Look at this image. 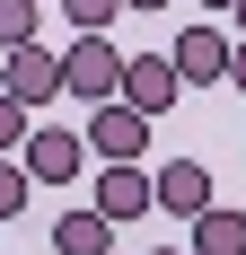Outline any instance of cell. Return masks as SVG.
I'll list each match as a JSON object with an SVG mask.
<instances>
[{"label":"cell","instance_id":"18","mask_svg":"<svg viewBox=\"0 0 246 255\" xmlns=\"http://www.w3.org/2000/svg\"><path fill=\"white\" fill-rule=\"evenodd\" d=\"M202 9H238V0H202Z\"/></svg>","mask_w":246,"mask_h":255},{"label":"cell","instance_id":"11","mask_svg":"<svg viewBox=\"0 0 246 255\" xmlns=\"http://www.w3.org/2000/svg\"><path fill=\"white\" fill-rule=\"evenodd\" d=\"M35 18H44V0H0V53L26 44V35H35Z\"/></svg>","mask_w":246,"mask_h":255},{"label":"cell","instance_id":"9","mask_svg":"<svg viewBox=\"0 0 246 255\" xmlns=\"http://www.w3.org/2000/svg\"><path fill=\"white\" fill-rule=\"evenodd\" d=\"M185 229H194V238H185L194 255H246V211H229V203H202Z\"/></svg>","mask_w":246,"mask_h":255},{"label":"cell","instance_id":"12","mask_svg":"<svg viewBox=\"0 0 246 255\" xmlns=\"http://www.w3.org/2000/svg\"><path fill=\"white\" fill-rule=\"evenodd\" d=\"M53 9H62V18H71L79 35H106V26H115V9H123V0H53Z\"/></svg>","mask_w":246,"mask_h":255},{"label":"cell","instance_id":"15","mask_svg":"<svg viewBox=\"0 0 246 255\" xmlns=\"http://www.w3.org/2000/svg\"><path fill=\"white\" fill-rule=\"evenodd\" d=\"M229 88H246V35L229 44Z\"/></svg>","mask_w":246,"mask_h":255},{"label":"cell","instance_id":"20","mask_svg":"<svg viewBox=\"0 0 246 255\" xmlns=\"http://www.w3.org/2000/svg\"><path fill=\"white\" fill-rule=\"evenodd\" d=\"M44 9H53V0H44Z\"/></svg>","mask_w":246,"mask_h":255},{"label":"cell","instance_id":"13","mask_svg":"<svg viewBox=\"0 0 246 255\" xmlns=\"http://www.w3.org/2000/svg\"><path fill=\"white\" fill-rule=\"evenodd\" d=\"M26 194H35V176H26L18 158H0V220H18V211H26Z\"/></svg>","mask_w":246,"mask_h":255},{"label":"cell","instance_id":"5","mask_svg":"<svg viewBox=\"0 0 246 255\" xmlns=\"http://www.w3.org/2000/svg\"><path fill=\"white\" fill-rule=\"evenodd\" d=\"M167 62H176V79H185V88H211V79H229V35H220L211 18H194V26L167 44Z\"/></svg>","mask_w":246,"mask_h":255},{"label":"cell","instance_id":"3","mask_svg":"<svg viewBox=\"0 0 246 255\" xmlns=\"http://www.w3.org/2000/svg\"><path fill=\"white\" fill-rule=\"evenodd\" d=\"M115 97L132 106V115H149V124H158V115L185 97V79H176L167 53H123V88H115Z\"/></svg>","mask_w":246,"mask_h":255},{"label":"cell","instance_id":"16","mask_svg":"<svg viewBox=\"0 0 246 255\" xmlns=\"http://www.w3.org/2000/svg\"><path fill=\"white\" fill-rule=\"evenodd\" d=\"M123 9H167V0H123Z\"/></svg>","mask_w":246,"mask_h":255},{"label":"cell","instance_id":"7","mask_svg":"<svg viewBox=\"0 0 246 255\" xmlns=\"http://www.w3.org/2000/svg\"><path fill=\"white\" fill-rule=\"evenodd\" d=\"M79 158H88V141H79V132H26V141H18V167H26L35 185H71Z\"/></svg>","mask_w":246,"mask_h":255},{"label":"cell","instance_id":"4","mask_svg":"<svg viewBox=\"0 0 246 255\" xmlns=\"http://www.w3.org/2000/svg\"><path fill=\"white\" fill-rule=\"evenodd\" d=\"M97 158H149V115H132L123 97H97V115H88V132H79Z\"/></svg>","mask_w":246,"mask_h":255},{"label":"cell","instance_id":"8","mask_svg":"<svg viewBox=\"0 0 246 255\" xmlns=\"http://www.w3.org/2000/svg\"><path fill=\"white\" fill-rule=\"evenodd\" d=\"M97 211L115 220V229L149 211V167H141V158H106V167H97Z\"/></svg>","mask_w":246,"mask_h":255},{"label":"cell","instance_id":"19","mask_svg":"<svg viewBox=\"0 0 246 255\" xmlns=\"http://www.w3.org/2000/svg\"><path fill=\"white\" fill-rule=\"evenodd\" d=\"M229 18H238V26H246V0H238V9H229Z\"/></svg>","mask_w":246,"mask_h":255},{"label":"cell","instance_id":"1","mask_svg":"<svg viewBox=\"0 0 246 255\" xmlns=\"http://www.w3.org/2000/svg\"><path fill=\"white\" fill-rule=\"evenodd\" d=\"M0 88H9V97H18L26 115H35L44 97H62V53H53L44 35H26V44H9V53H0Z\"/></svg>","mask_w":246,"mask_h":255},{"label":"cell","instance_id":"10","mask_svg":"<svg viewBox=\"0 0 246 255\" xmlns=\"http://www.w3.org/2000/svg\"><path fill=\"white\" fill-rule=\"evenodd\" d=\"M53 247H62V255H115V220H106L97 203H88V211H62V220H53Z\"/></svg>","mask_w":246,"mask_h":255},{"label":"cell","instance_id":"17","mask_svg":"<svg viewBox=\"0 0 246 255\" xmlns=\"http://www.w3.org/2000/svg\"><path fill=\"white\" fill-rule=\"evenodd\" d=\"M149 255H194V247H149Z\"/></svg>","mask_w":246,"mask_h":255},{"label":"cell","instance_id":"2","mask_svg":"<svg viewBox=\"0 0 246 255\" xmlns=\"http://www.w3.org/2000/svg\"><path fill=\"white\" fill-rule=\"evenodd\" d=\"M62 88H71V97H115L123 88V53H115V35H71V44H62Z\"/></svg>","mask_w":246,"mask_h":255},{"label":"cell","instance_id":"6","mask_svg":"<svg viewBox=\"0 0 246 255\" xmlns=\"http://www.w3.org/2000/svg\"><path fill=\"white\" fill-rule=\"evenodd\" d=\"M211 203V167L202 158H167L158 176H149V211H167V220H194Z\"/></svg>","mask_w":246,"mask_h":255},{"label":"cell","instance_id":"14","mask_svg":"<svg viewBox=\"0 0 246 255\" xmlns=\"http://www.w3.org/2000/svg\"><path fill=\"white\" fill-rule=\"evenodd\" d=\"M26 132H35V115H26L9 88H0V158H18V141H26Z\"/></svg>","mask_w":246,"mask_h":255}]
</instances>
